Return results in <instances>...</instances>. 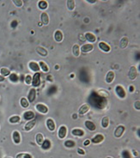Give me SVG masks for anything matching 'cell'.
Wrapping results in <instances>:
<instances>
[{
  "mask_svg": "<svg viewBox=\"0 0 140 158\" xmlns=\"http://www.w3.org/2000/svg\"><path fill=\"white\" fill-rule=\"evenodd\" d=\"M114 92L116 94V95L121 99V100H124L126 98V90L125 89V88L122 86V85H116L115 88H114Z\"/></svg>",
  "mask_w": 140,
  "mask_h": 158,
  "instance_id": "cell-1",
  "label": "cell"
},
{
  "mask_svg": "<svg viewBox=\"0 0 140 158\" xmlns=\"http://www.w3.org/2000/svg\"><path fill=\"white\" fill-rule=\"evenodd\" d=\"M40 76L41 75H40V72H35L32 76V83H31V85L33 86V88L36 89V88L40 86V84H41V77Z\"/></svg>",
  "mask_w": 140,
  "mask_h": 158,
  "instance_id": "cell-2",
  "label": "cell"
},
{
  "mask_svg": "<svg viewBox=\"0 0 140 158\" xmlns=\"http://www.w3.org/2000/svg\"><path fill=\"white\" fill-rule=\"evenodd\" d=\"M34 108L37 112H39L41 114H48V112H49L48 107L46 106V105L43 104V103H37L34 106Z\"/></svg>",
  "mask_w": 140,
  "mask_h": 158,
  "instance_id": "cell-3",
  "label": "cell"
},
{
  "mask_svg": "<svg viewBox=\"0 0 140 158\" xmlns=\"http://www.w3.org/2000/svg\"><path fill=\"white\" fill-rule=\"evenodd\" d=\"M84 38L88 41V43H89V44L96 43V40H97L96 35L94 33H92V32H86V33H84Z\"/></svg>",
  "mask_w": 140,
  "mask_h": 158,
  "instance_id": "cell-4",
  "label": "cell"
},
{
  "mask_svg": "<svg viewBox=\"0 0 140 158\" xmlns=\"http://www.w3.org/2000/svg\"><path fill=\"white\" fill-rule=\"evenodd\" d=\"M137 75H138V71H137V69L135 65H131L129 69V71H128V77L130 80L133 81L135 80L137 77Z\"/></svg>",
  "mask_w": 140,
  "mask_h": 158,
  "instance_id": "cell-5",
  "label": "cell"
},
{
  "mask_svg": "<svg viewBox=\"0 0 140 158\" xmlns=\"http://www.w3.org/2000/svg\"><path fill=\"white\" fill-rule=\"evenodd\" d=\"M125 126H123V125H119V126L115 128L114 132V137H115L116 138H120L123 136V134L125 133Z\"/></svg>",
  "mask_w": 140,
  "mask_h": 158,
  "instance_id": "cell-6",
  "label": "cell"
},
{
  "mask_svg": "<svg viewBox=\"0 0 140 158\" xmlns=\"http://www.w3.org/2000/svg\"><path fill=\"white\" fill-rule=\"evenodd\" d=\"M68 134V129L65 126H60L58 130V137L59 139H65Z\"/></svg>",
  "mask_w": 140,
  "mask_h": 158,
  "instance_id": "cell-7",
  "label": "cell"
},
{
  "mask_svg": "<svg viewBox=\"0 0 140 158\" xmlns=\"http://www.w3.org/2000/svg\"><path fill=\"white\" fill-rule=\"evenodd\" d=\"M90 110V106L89 104L88 103H85V104H83L82 106L78 108V115L79 116H83L85 114H87Z\"/></svg>",
  "mask_w": 140,
  "mask_h": 158,
  "instance_id": "cell-8",
  "label": "cell"
},
{
  "mask_svg": "<svg viewBox=\"0 0 140 158\" xmlns=\"http://www.w3.org/2000/svg\"><path fill=\"white\" fill-rule=\"evenodd\" d=\"M105 139V137L104 135L101 134V133H98L96 135H95L94 137H93L91 139H90V142L92 143H94V144H99L101 143H102Z\"/></svg>",
  "mask_w": 140,
  "mask_h": 158,
  "instance_id": "cell-9",
  "label": "cell"
},
{
  "mask_svg": "<svg viewBox=\"0 0 140 158\" xmlns=\"http://www.w3.org/2000/svg\"><path fill=\"white\" fill-rule=\"evenodd\" d=\"M93 50H94V46H93V44L85 43L80 46V51L83 54H88V52H92Z\"/></svg>",
  "mask_w": 140,
  "mask_h": 158,
  "instance_id": "cell-10",
  "label": "cell"
},
{
  "mask_svg": "<svg viewBox=\"0 0 140 158\" xmlns=\"http://www.w3.org/2000/svg\"><path fill=\"white\" fill-rule=\"evenodd\" d=\"M28 69H29L31 71H34V73H35V72H40V71L38 62L34 61V60H32V61H29V62H28Z\"/></svg>",
  "mask_w": 140,
  "mask_h": 158,
  "instance_id": "cell-11",
  "label": "cell"
},
{
  "mask_svg": "<svg viewBox=\"0 0 140 158\" xmlns=\"http://www.w3.org/2000/svg\"><path fill=\"white\" fill-rule=\"evenodd\" d=\"M114 79H115V73H114V71H108L107 72L106 76H105V82H106V83L111 84V83H113Z\"/></svg>",
  "mask_w": 140,
  "mask_h": 158,
  "instance_id": "cell-12",
  "label": "cell"
},
{
  "mask_svg": "<svg viewBox=\"0 0 140 158\" xmlns=\"http://www.w3.org/2000/svg\"><path fill=\"white\" fill-rule=\"evenodd\" d=\"M27 99H28V100L29 101V103H33V102L35 100V99H36V89H34V88L32 87V88L28 90Z\"/></svg>",
  "mask_w": 140,
  "mask_h": 158,
  "instance_id": "cell-13",
  "label": "cell"
},
{
  "mask_svg": "<svg viewBox=\"0 0 140 158\" xmlns=\"http://www.w3.org/2000/svg\"><path fill=\"white\" fill-rule=\"evenodd\" d=\"M46 127H48V131L51 132H53L56 130V124H55V121H54L53 119H51V118H49V119L46 120Z\"/></svg>",
  "mask_w": 140,
  "mask_h": 158,
  "instance_id": "cell-14",
  "label": "cell"
},
{
  "mask_svg": "<svg viewBox=\"0 0 140 158\" xmlns=\"http://www.w3.org/2000/svg\"><path fill=\"white\" fill-rule=\"evenodd\" d=\"M36 52L41 57H48V51L46 48H45L44 46H38L35 49Z\"/></svg>",
  "mask_w": 140,
  "mask_h": 158,
  "instance_id": "cell-15",
  "label": "cell"
},
{
  "mask_svg": "<svg viewBox=\"0 0 140 158\" xmlns=\"http://www.w3.org/2000/svg\"><path fill=\"white\" fill-rule=\"evenodd\" d=\"M53 38H54V40L57 42V43H61L64 40V34L61 30L59 29H57L54 34H53Z\"/></svg>",
  "mask_w": 140,
  "mask_h": 158,
  "instance_id": "cell-16",
  "label": "cell"
},
{
  "mask_svg": "<svg viewBox=\"0 0 140 158\" xmlns=\"http://www.w3.org/2000/svg\"><path fill=\"white\" fill-rule=\"evenodd\" d=\"M98 47L100 48L101 51L104 52H111V46L105 41H100L98 43Z\"/></svg>",
  "mask_w": 140,
  "mask_h": 158,
  "instance_id": "cell-17",
  "label": "cell"
},
{
  "mask_svg": "<svg viewBox=\"0 0 140 158\" xmlns=\"http://www.w3.org/2000/svg\"><path fill=\"white\" fill-rule=\"evenodd\" d=\"M12 140L14 142L15 144H20L21 141H22V138H21V133L18 131H14L12 132Z\"/></svg>",
  "mask_w": 140,
  "mask_h": 158,
  "instance_id": "cell-18",
  "label": "cell"
},
{
  "mask_svg": "<svg viewBox=\"0 0 140 158\" xmlns=\"http://www.w3.org/2000/svg\"><path fill=\"white\" fill-rule=\"evenodd\" d=\"M40 22L42 23V25H48L49 22H50V18H49V16L48 14L43 11L41 14H40Z\"/></svg>",
  "mask_w": 140,
  "mask_h": 158,
  "instance_id": "cell-19",
  "label": "cell"
},
{
  "mask_svg": "<svg viewBox=\"0 0 140 158\" xmlns=\"http://www.w3.org/2000/svg\"><path fill=\"white\" fill-rule=\"evenodd\" d=\"M71 134L74 137H78V138H82L85 135V132L83 129L82 128H73L71 130Z\"/></svg>",
  "mask_w": 140,
  "mask_h": 158,
  "instance_id": "cell-20",
  "label": "cell"
},
{
  "mask_svg": "<svg viewBox=\"0 0 140 158\" xmlns=\"http://www.w3.org/2000/svg\"><path fill=\"white\" fill-rule=\"evenodd\" d=\"M84 126L89 131V132H95L96 130V124L91 121V120H85L84 121Z\"/></svg>",
  "mask_w": 140,
  "mask_h": 158,
  "instance_id": "cell-21",
  "label": "cell"
},
{
  "mask_svg": "<svg viewBox=\"0 0 140 158\" xmlns=\"http://www.w3.org/2000/svg\"><path fill=\"white\" fill-rule=\"evenodd\" d=\"M35 125H36V120H35V119H34V120H29V121H28V122L25 124V126H24V130H25L26 132H30L31 130H33V129L34 128Z\"/></svg>",
  "mask_w": 140,
  "mask_h": 158,
  "instance_id": "cell-22",
  "label": "cell"
},
{
  "mask_svg": "<svg viewBox=\"0 0 140 158\" xmlns=\"http://www.w3.org/2000/svg\"><path fill=\"white\" fill-rule=\"evenodd\" d=\"M39 64V66H40V69L44 72V73H48L49 71H50V68L48 66V65L46 64L44 60H40L38 62Z\"/></svg>",
  "mask_w": 140,
  "mask_h": 158,
  "instance_id": "cell-23",
  "label": "cell"
},
{
  "mask_svg": "<svg viewBox=\"0 0 140 158\" xmlns=\"http://www.w3.org/2000/svg\"><path fill=\"white\" fill-rule=\"evenodd\" d=\"M71 52H72V55H73L75 58H78V57H80V54H81L80 46H79L78 44H74V45L72 46Z\"/></svg>",
  "mask_w": 140,
  "mask_h": 158,
  "instance_id": "cell-24",
  "label": "cell"
},
{
  "mask_svg": "<svg viewBox=\"0 0 140 158\" xmlns=\"http://www.w3.org/2000/svg\"><path fill=\"white\" fill-rule=\"evenodd\" d=\"M22 116H23V119H24L25 120L29 121V120H34V117H35V114H34L33 111L28 110V111L24 112V113H23V114H22Z\"/></svg>",
  "mask_w": 140,
  "mask_h": 158,
  "instance_id": "cell-25",
  "label": "cell"
},
{
  "mask_svg": "<svg viewBox=\"0 0 140 158\" xmlns=\"http://www.w3.org/2000/svg\"><path fill=\"white\" fill-rule=\"evenodd\" d=\"M129 45V38L126 36H124L120 39V49H125Z\"/></svg>",
  "mask_w": 140,
  "mask_h": 158,
  "instance_id": "cell-26",
  "label": "cell"
},
{
  "mask_svg": "<svg viewBox=\"0 0 140 158\" xmlns=\"http://www.w3.org/2000/svg\"><path fill=\"white\" fill-rule=\"evenodd\" d=\"M110 125V119L108 116H104L102 119V121H101V126L102 128L104 129H107Z\"/></svg>",
  "mask_w": 140,
  "mask_h": 158,
  "instance_id": "cell-27",
  "label": "cell"
},
{
  "mask_svg": "<svg viewBox=\"0 0 140 158\" xmlns=\"http://www.w3.org/2000/svg\"><path fill=\"white\" fill-rule=\"evenodd\" d=\"M40 146H41L42 149H44V150H48V149H50L51 147H52V143H51V141H50L49 139H45L44 142L42 143V144H41Z\"/></svg>",
  "mask_w": 140,
  "mask_h": 158,
  "instance_id": "cell-28",
  "label": "cell"
},
{
  "mask_svg": "<svg viewBox=\"0 0 140 158\" xmlns=\"http://www.w3.org/2000/svg\"><path fill=\"white\" fill-rule=\"evenodd\" d=\"M8 121H9L10 124L15 125V124H17L21 121V117L19 115H12L9 118Z\"/></svg>",
  "mask_w": 140,
  "mask_h": 158,
  "instance_id": "cell-29",
  "label": "cell"
},
{
  "mask_svg": "<svg viewBox=\"0 0 140 158\" xmlns=\"http://www.w3.org/2000/svg\"><path fill=\"white\" fill-rule=\"evenodd\" d=\"M20 105H21V107L22 108H28V107H29V105H30V103H29V101L28 100V99H27V97H22L21 99H20Z\"/></svg>",
  "mask_w": 140,
  "mask_h": 158,
  "instance_id": "cell-30",
  "label": "cell"
},
{
  "mask_svg": "<svg viewBox=\"0 0 140 158\" xmlns=\"http://www.w3.org/2000/svg\"><path fill=\"white\" fill-rule=\"evenodd\" d=\"M11 70L7 67H2L1 69H0V75L3 76L5 78L8 77L11 75Z\"/></svg>",
  "mask_w": 140,
  "mask_h": 158,
  "instance_id": "cell-31",
  "label": "cell"
},
{
  "mask_svg": "<svg viewBox=\"0 0 140 158\" xmlns=\"http://www.w3.org/2000/svg\"><path fill=\"white\" fill-rule=\"evenodd\" d=\"M37 5H38V8L40 10H41V11H46V9L48 8V3L46 2V1H45V0H41V1H39L38 4H37Z\"/></svg>",
  "mask_w": 140,
  "mask_h": 158,
  "instance_id": "cell-32",
  "label": "cell"
},
{
  "mask_svg": "<svg viewBox=\"0 0 140 158\" xmlns=\"http://www.w3.org/2000/svg\"><path fill=\"white\" fill-rule=\"evenodd\" d=\"M44 140H45V138H44V135L42 134V133H40V132H38L36 135H35V142H36V143L38 144V145H41L42 144V143L44 142Z\"/></svg>",
  "mask_w": 140,
  "mask_h": 158,
  "instance_id": "cell-33",
  "label": "cell"
},
{
  "mask_svg": "<svg viewBox=\"0 0 140 158\" xmlns=\"http://www.w3.org/2000/svg\"><path fill=\"white\" fill-rule=\"evenodd\" d=\"M66 6L69 11H74L76 9V1L75 0H67Z\"/></svg>",
  "mask_w": 140,
  "mask_h": 158,
  "instance_id": "cell-34",
  "label": "cell"
},
{
  "mask_svg": "<svg viewBox=\"0 0 140 158\" xmlns=\"http://www.w3.org/2000/svg\"><path fill=\"white\" fill-rule=\"evenodd\" d=\"M8 77H9L10 81L12 82L13 83H17L19 81V76L17 73H15V72H11V75Z\"/></svg>",
  "mask_w": 140,
  "mask_h": 158,
  "instance_id": "cell-35",
  "label": "cell"
},
{
  "mask_svg": "<svg viewBox=\"0 0 140 158\" xmlns=\"http://www.w3.org/2000/svg\"><path fill=\"white\" fill-rule=\"evenodd\" d=\"M64 145H65V147H66L68 149H72L76 146V142L73 140H66V141H65Z\"/></svg>",
  "mask_w": 140,
  "mask_h": 158,
  "instance_id": "cell-36",
  "label": "cell"
},
{
  "mask_svg": "<svg viewBox=\"0 0 140 158\" xmlns=\"http://www.w3.org/2000/svg\"><path fill=\"white\" fill-rule=\"evenodd\" d=\"M24 83H25L26 85H31V83H32V75H30V74L25 75Z\"/></svg>",
  "mask_w": 140,
  "mask_h": 158,
  "instance_id": "cell-37",
  "label": "cell"
},
{
  "mask_svg": "<svg viewBox=\"0 0 140 158\" xmlns=\"http://www.w3.org/2000/svg\"><path fill=\"white\" fill-rule=\"evenodd\" d=\"M12 4L17 8H22L23 5V2L22 1V0H12Z\"/></svg>",
  "mask_w": 140,
  "mask_h": 158,
  "instance_id": "cell-38",
  "label": "cell"
},
{
  "mask_svg": "<svg viewBox=\"0 0 140 158\" xmlns=\"http://www.w3.org/2000/svg\"><path fill=\"white\" fill-rule=\"evenodd\" d=\"M28 155V153H19L16 155V158H27Z\"/></svg>",
  "mask_w": 140,
  "mask_h": 158,
  "instance_id": "cell-39",
  "label": "cell"
},
{
  "mask_svg": "<svg viewBox=\"0 0 140 158\" xmlns=\"http://www.w3.org/2000/svg\"><path fill=\"white\" fill-rule=\"evenodd\" d=\"M77 152L78 155H85V154H86V151L83 149H82V148H77Z\"/></svg>",
  "mask_w": 140,
  "mask_h": 158,
  "instance_id": "cell-40",
  "label": "cell"
},
{
  "mask_svg": "<svg viewBox=\"0 0 140 158\" xmlns=\"http://www.w3.org/2000/svg\"><path fill=\"white\" fill-rule=\"evenodd\" d=\"M134 108L137 109V110H139L140 109V101L138 100L134 102Z\"/></svg>",
  "mask_w": 140,
  "mask_h": 158,
  "instance_id": "cell-41",
  "label": "cell"
},
{
  "mask_svg": "<svg viewBox=\"0 0 140 158\" xmlns=\"http://www.w3.org/2000/svg\"><path fill=\"white\" fill-rule=\"evenodd\" d=\"M90 143H91V142H90V139H86V140L83 142V145H84V146H88V145L90 144Z\"/></svg>",
  "mask_w": 140,
  "mask_h": 158,
  "instance_id": "cell-42",
  "label": "cell"
},
{
  "mask_svg": "<svg viewBox=\"0 0 140 158\" xmlns=\"http://www.w3.org/2000/svg\"><path fill=\"white\" fill-rule=\"evenodd\" d=\"M129 91H130L131 93H133V92L135 91V88H134L133 85H130V86H129Z\"/></svg>",
  "mask_w": 140,
  "mask_h": 158,
  "instance_id": "cell-43",
  "label": "cell"
},
{
  "mask_svg": "<svg viewBox=\"0 0 140 158\" xmlns=\"http://www.w3.org/2000/svg\"><path fill=\"white\" fill-rule=\"evenodd\" d=\"M5 80V77H4L3 76H1V75H0V83H3L4 81Z\"/></svg>",
  "mask_w": 140,
  "mask_h": 158,
  "instance_id": "cell-44",
  "label": "cell"
},
{
  "mask_svg": "<svg viewBox=\"0 0 140 158\" xmlns=\"http://www.w3.org/2000/svg\"><path fill=\"white\" fill-rule=\"evenodd\" d=\"M71 117H72V119H73V120H77V114H72V116H71Z\"/></svg>",
  "mask_w": 140,
  "mask_h": 158,
  "instance_id": "cell-45",
  "label": "cell"
},
{
  "mask_svg": "<svg viewBox=\"0 0 140 158\" xmlns=\"http://www.w3.org/2000/svg\"><path fill=\"white\" fill-rule=\"evenodd\" d=\"M84 20H85V21H84V22H85V23H87V22H89V19H88V18H85Z\"/></svg>",
  "mask_w": 140,
  "mask_h": 158,
  "instance_id": "cell-46",
  "label": "cell"
},
{
  "mask_svg": "<svg viewBox=\"0 0 140 158\" xmlns=\"http://www.w3.org/2000/svg\"><path fill=\"white\" fill-rule=\"evenodd\" d=\"M71 78H73V77H75V74H73V73H71Z\"/></svg>",
  "mask_w": 140,
  "mask_h": 158,
  "instance_id": "cell-47",
  "label": "cell"
},
{
  "mask_svg": "<svg viewBox=\"0 0 140 158\" xmlns=\"http://www.w3.org/2000/svg\"><path fill=\"white\" fill-rule=\"evenodd\" d=\"M38 25H39V26H41V25H42V23H41V22H39V23H38Z\"/></svg>",
  "mask_w": 140,
  "mask_h": 158,
  "instance_id": "cell-48",
  "label": "cell"
},
{
  "mask_svg": "<svg viewBox=\"0 0 140 158\" xmlns=\"http://www.w3.org/2000/svg\"><path fill=\"white\" fill-rule=\"evenodd\" d=\"M106 158H113V157H112V156H107Z\"/></svg>",
  "mask_w": 140,
  "mask_h": 158,
  "instance_id": "cell-49",
  "label": "cell"
},
{
  "mask_svg": "<svg viewBox=\"0 0 140 158\" xmlns=\"http://www.w3.org/2000/svg\"><path fill=\"white\" fill-rule=\"evenodd\" d=\"M5 158H12V157H10V156H8V157H5Z\"/></svg>",
  "mask_w": 140,
  "mask_h": 158,
  "instance_id": "cell-50",
  "label": "cell"
},
{
  "mask_svg": "<svg viewBox=\"0 0 140 158\" xmlns=\"http://www.w3.org/2000/svg\"><path fill=\"white\" fill-rule=\"evenodd\" d=\"M0 98H1V97H0Z\"/></svg>",
  "mask_w": 140,
  "mask_h": 158,
  "instance_id": "cell-51",
  "label": "cell"
}]
</instances>
